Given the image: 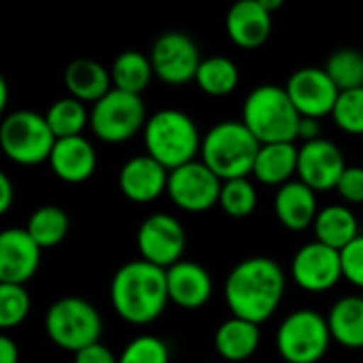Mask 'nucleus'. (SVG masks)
Returning <instances> with one entry per match:
<instances>
[{
  "instance_id": "nucleus-7",
  "label": "nucleus",
  "mask_w": 363,
  "mask_h": 363,
  "mask_svg": "<svg viewBox=\"0 0 363 363\" xmlns=\"http://www.w3.org/2000/svg\"><path fill=\"white\" fill-rule=\"evenodd\" d=\"M147 106L140 94L113 87L89 108V128L102 143L117 145L134 138L147 123Z\"/></svg>"
},
{
  "instance_id": "nucleus-30",
  "label": "nucleus",
  "mask_w": 363,
  "mask_h": 363,
  "mask_svg": "<svg viewBox=\"0 0 363 363\" xmlns=\"http://www.w3.org/2000/svg\"><path fill=\"white\" fill-rule=\"evenodd\" d=\"M26 230L40 249H51L68 236L70 219L60 206H40L30 215Z\"/></svg>"
},
{
  "instance_id": "nucleus-36",
  "label": "nucleus",
  "mask_w": 363,
  "mask_h": 363,
  "mask_svg": "<svg viewBox=\"0 0 363 363\" xmlns=\"http://www.w3.org/2000/svg\"><path fill=\"white\" fill-rule=\"evenodd\" d=\"M340 259H342V277L363 289V236L359 234L351 245H347L340 251Z\"/></svg>"
},
{
  "instance_id": "nucleus-12",
  "label": "nucleus",
  "mask_w": 363,
  "mask_h": 363,
  "mask_svg": "<svg viewBox=\"0 0 363 363\" xmlns=\"http://www.w3.org/2000/svg\"><path fill=\"white\" fill-rule=\"evenodd\" d=\"M136 245L145 262H151L168 270L170 266L181 262L187 245V234L177 217L166 213H155L140 223L136 234Z\"/></svg>"
},
{
  "instance_id": "nucleus-18",
  "label": "nucleus",
  "mask_w": 363,
  "mask_h": 363,
  "mask_svg": "<svg viewBox=\"0 0 363 363\" xmlns=\"http://www.w3.org/2000/svg\"><path fill=\"white\" fill-rule=\"evenodd\" d=\"M225 32L240 49H259L272 34V13L257 0H236L225 15Z\"/></svg>"
},
{
  "instance_id": "nucleus-22",
  "label": "nucleus",
  "mask_w": 363,
  "mask_h": 363,
  "mask_svg": "<svg viewBox=\"0 0 363 363\" xmlns=\"http://www.w3.org/2000/svg\"><path fill=\"white\" fill-rule=\"evenodd\" d=\"M64 87L68 89V96L85 104H94L113 89L111 68H104L100 62L89 57L72 60L64 70Z\"/></svg>"
},
{
  "instance_id": "nucleus-14",
  "label": "nucleus",
  "mask_w": 363,
  "mask_h": 363,
  "mask_svg": "<svg viewBox=\"0 0 363 363\" xmlns=\"http://www.w3.org/2000/svg\"><path fill=\"white\" fill-rule=\"evenodd\" d=\"M291 277L298 287L311 294L330 291L342 277V259L340 251L315 240L304 245L294 262H291Z\"/></svg>"
},
{
  "instance_id": "nucleus-43",
  "label": "nucleus",
  "mask_w": 363,
  "mask_h": 363,
  "mask_svg": "<svg viewBox=\"0 0 363 363\" xmlns=\"http://www.w3.org/2000/svg\"><path fill=\"white\" fill-rule=\"evenodd\" d=\"M6 102H9V89H6V81L0 79V111L6 108Z\"/></svg>"
},
{
  "instance_id": "nucleus-34",
  "label": "nucleus",
  "mask_w": 363,
  "mask_h": 363,
  "mask_svg": "<svg viewBox=\"0 0 363 363\" xmlns=\"http://www.w3.org/2000/svg\"><path fill=\"white\" fill-rule=\"evenodd\" d=\"M30 313V296L23 285L0 283V328H17Z\"/></svg>"
},
{
  "instance_id": "nucleus-42",
  "label": "nucleus",
  "mask_w": 363,
  "mask_h": 363,
  "mask_svg": "<svg viewBox=\"0 0 363 363\" xmlns=\"http://www.w3.org/2000/svg\"><path fill=\"white\" fill-rule=\"evenodd\" d=\"M268 13H277L283 4H285V0H257Z\"/></svg>"
},
{
  "instance_id": "nucleus-17",
  "label": "nucleus",
  "mask_w": 363,
  "mask_h": 363,
  "mask_svg": "<svg viewBox=\"0 0 363 363\" xmlns=\"http://www.w3.org/2000/svg\"><path fill=\"white\" fill-rule=\"evenodd\" d=\"M168 179H170V170L145 153V155L130 157L121 166L119 189L128 200L136 204H149L157 200L164 191H168Z\"/></svg>"
},
{
  "instance_id": "nucleus-6",
  "label": "nucleus",
  "mask_w": 363,
  "mask_h": 363,
  "mask_svg": "<svg viewBox=\"0 0 363 363\" xmlns=\"http://www.w3.org/2000/svg\"><path fill=\"white\" fill-rule=\"evenodd\" d=\"M55 134L51 132L47 117L36 111H13L2 119L0 147L4 155L19 166H36L49 162L55 147Z\"/></svg>"
},
{
  "instance_id": "nucleus-29",
  "label": "nucleus",
  "mask_w": 363,
  "mask_h": 363,
  "mask_svg": "<svg viewBox=\"0 0 363 363\" xmlns=\"http://www.w3.org/2000/svg\"><path fill=\"white\" fill-rule=\"evenodd\" d=\"M47 123L55 138H68V136H83V130L89 125V108L85 102L66 96L57 98L45 113Z\"/></svg>"
},
{
  "instance_id": "nucleus-1",
  "label": "nucleus",
  "mask_w": 363,
  "mask_h": 363,
  "mask_svg": "<svg viewBox=\"0 0 363 363\" xmlns=\"http://www.w3.org/2000/svg\"><path fill=\"white\" fill-rule=\"evenodd\" d=\"M285 294V272L270 257H249L240 262L225 281V302L234 317L264 323Z\"/></svg>"
},
{
  "instance_id": "nucleus-9",
  "label": "nucleus",
  "mask_w": 363,
  "mask_h": 363,
  "mask_svg": "<svg viewBox=\"0 0 363 363\" xmlns=\"http://www.w3.org/2000/svg\"><path fill=\"white\" fill-rule=\"evenodd\" d=\"M332 340L328 319L311 308L291 313L277 332V349L287 363H317Z\"/></svg>"
},
{
  "instance_id": "nucleus-19",
  "label": "nucleus",
  "mask_w": 363,
  "mask_h": 363,
  "mask_svg": "<svg viewBox=\"0 0 363 363\" xmlns=\"http://www.w3.org/2000/svg\"><path fill=\"white\" fill-rule=\"evenodd\" d=\"M168 279V296L181 308L194 311L204 306L213 296V279L211 274L196 262L181 259L166 270Z\"/></svg>"
},
{
  "instance_id": "nucleus-39",
  "label": "nucleus",
  "mask_w": 363,
  "mask_h": 363,
  "mask_svg": "<svg viewBox=\"0 0 363 363\" xmlns=\"http://www.w3.org/2000/svg\"><path fill=\"white\" fill-rule=\"evenodd\" d=\"M298 138H302L304 143L321 138L319 119H315V117H302L300 119V128H298Z\"/></svg>"
},
{
  "instance_id": "nucleus-10",
  "label": "nucleus",
  "mask_w": 363,
  "mask_h": 363,
  "mask_svg": "<svg viewBox=\"0 0 363 363\" xmlns=\"http://www.w3.org/2000/svg\"><path fill=\"white\" fill-rule=\"evenodd\" d=\"M149 57L155 79L170 87H183L196 81V72L204 60L196 40L181 30H168L160 34L151 45Z\"/></svg>"
},
{
  "instance_id": "nucleus-37",
  "label": "nucleus",
  "mask_w": 363,
  "mask_h": 363,
  "mask_svg": "<svg viewBox=\"0 0 363 363\" xmlns=\"http://www.w3.org/2000/svg\"><path fill=\"white\" fill-rule=\"evenodd\" d=\"M336 191L342 200L351 204H363V168L362 166H347L342 172Z\"/></svg>"
},
{
  "instance_id": "nucleus-24",
  "label": "nucleus",
  "mask_w": 363,
  "mask_h": 363,
  "mask_svg": "<svg viewBox=\"0 0 363 363\" xmlns=\"http://www.w3.org/2000/svg\"><path fill=\"white\" fill-rule=\"evenodd\" d=\"M262 340L259 325L240 317H232L223 321L215 332V351L228 362H245L249 359Z\"/></svg>"
},
{
  "instance_id": "nucleus-15",
  "label": "nucleus",
  "mask_w": 363,
  "mask_h": 363,
  "mask_svg": "<svg viewBox=\"0 0 363 363\" xmlns=\"http://www.w3.org/2000/svg\"><path fill=\"white\" fill-rule=\"evenodd\" d=\"M347 170L340 147L328 138L308 140L298 153V177L315 191H330L338 187L342 172Z\"/></svg>"
},
{
  "instance_id": "nucleus-13",
  "label": "nucleus",
  "mask_w": 363,
  "mask_h": 363,
  "mask_svg": "<svg viewBox=\"0 0 363 363\" xmlns=\"http://www.w3.org/2000/svg\"><path fill=\"white\" fill-rule=\"evenodd\" d=\"M285 89L302 117H328L332 115L340 89L330 79L325 68L304 66L289 74Z\"/></svg>"
},
{
  "instance_id": "nucleus-40",
  "label": "nucleus",
  "mask_w": 363,
  "mask_h": 363,
  "mask_svg": "<svg viewBox=\"0 0 363 363\" xmlns=\"http://www.w3.org/2000/svg\"><path fill=\"white\" fill-rule=\"evenodd\" d=\"M11 204H13V183H11V179L2 172V174H0V213H2V215L9 213Z\"/></svg>"
},
{
  "instance_id": "nucleus-23",
  "label": "nucleus",
  "mask_w": 363,
  "mask_h": 363,
  "mask_svg": "<svg viewBox=\"0 0 363 363\" xmlns=\"http://www.w3.org/2000/svg\"><path fill=\"white\" fill-rule=\"evenodd\" d=\"M298 153L296 143H268L259 147L253 177L270 187H281L298 174Z\"/></svg>"
},
{
  "instance_id": "nucleus-20",
  "label": "nucleus",
  "mask_w": 363,
  "mask_h": 363,
  "mask_svg": "<svg viewBox=\"0 0 363 363\" xmlns=\"http://www.w3.org/2000/svg\"><path fill=\"white\" fill-rule=\"evenodd\" d=\"M96 149L85 136L57 138L49 157L55 177L70 185L87 181L96 170Z\"/></svg>"
},
{
  "instance_id": "nucleus-11",
  "label": "nucleus",
  "mask_w": 363,
  "mask_h": 363,
  "mask_svg": "<svg viewBox=\"0 0 363 363\" xmlns=\"http://www.w3.org/2000/svg\"><path fill=\"white\" fill-rule=\"evenodd\" d=\"M223 181L200 160L170 170L168 196L187 213H204L219 204Z\"/></svg>"
},
{
  "instance_id": "nucleus-33",
  "label": "nucleus",
  "mask_w": 363,
  "mask_h": 363,
  "mask_svg": "<svg viewBox=\"0 0 363 363\" xmlns=\"http://www.w3.org/2000/svg\"><path fill=\"white\" fill-rule=\"evenodd\" d=\"M334 119V123L353 136H362L363 134V87L357 89H347L340 91L336 106L330 115Z\"/></svg>"
},
{
  "instance_id": "nucleus-41",
  "label": "nucleus",
  "mask_w": 363,
  "mask_h": 363,
  "mask_svg": "<svg viewBox=\"0 0 363 363\" xmlns=\"http://www.w3.org/2000/svg\"><path fill=\"white\" fill-rule=\"evenodd\" d=\"M0 363H19L17 345L9 336H2L0 338Z\"/></svg>"
},
{
  "instance_id": "nucleus-5",
  "label": "nucleus",
  "mask_w": 363,
  "mask_h": 363,
  "mask_svg": "<svg viewBox=\"0 0 363 363\" xmlns=\"http://www.w3.org/2000/svg\"><path fill=\"white\" fill-rule=\"evenodd\" d=\"M262 143L242 121H221L202 138V162L221 179H242L253 174Z\"/></svg>"
},
{
  "instance_id": "nucleus-31",
  "label": "nucleus",
  "mask_w": 363,
  "mask_h": 363,
  "mask_svg": "<svg viewBox=\"0 0 363 363\" xmlns=\"http://www.w3.org/2000/svg\"><path fill=\"white\" fill-rule=\"evenodd\" d=\"M323 68L340 91L363 87V53L359 49H336Z\"/></svg>"
},
{
  "instance_id": "nucleus-28",
  "label": "nucleus",
  "mask_w": 363,
  "mask_h": 363,
  "mask_svg": "<svg viewBox=\"0 0 363 363\" xmlns=\"http://www.w3.org/2000/svg\"><path fill=\"white\" fill-rule=\"evenodd\" d=\"M238 81H240V72L234 60L225 55H211L202 60L194 83L206 96L223 98V96H230L238 87Z\"/></svg>"
},
{
  "instance_id": "nucleus-2",
  "label": "nucleus",
  "mask_w": 363,
  "mask_h": 363,
  "mask_svg": "<svg viewBox=\"0 0 363 363\" xmlns=\"http://www.w3.org/2000/svg\"><path fill=\"white\" fill-rule=\"evenodd\" d=\"M168 302L166 270L151 262H128L111 281V304L115 313L132 325L153 323Z\"/></svg>"
},
{
  "instance_id": "nucleus-38",
  "label": "nucleus",
  "mask_w": 363,
  "mask_h": 363,
  "mask_svg": "<svg viewBox=\"0 0 363 363\" xmlns=\"http://www.w3.org/2000/svg\"><path fill=\"white\" fill-rule=\"evenodd\" d=\"M74 363H119V359L108 347H104L102 342H94L74 353Z\"/></svg>"
},
{
  "instance_id": "nucleus-27",
  "label": "nucleus",
  "mask_w": 363,
  "mask_h": 363,
  "mask_svg": "<svg viewBox=\"0 0 363 363\" xmlns=\"http://www.w3.org/2000/svg\"><path fill=\"white\" fill-rule=\"evenodd\" d=\"M155 72H153L151 57L136 49L121 51L111 64L113 87L130 91V94H143L149 87Z\"/></svg>"
},
{
  "instance_id": "nucleus-35",
  "label": "nucleus",
  "mask_w": 363,
  "mask_h": 363,
  "mask_svg": "<svg viewBox=\"0 0 363 363\" xmlns=\"http://www.w3.org/2000/svg\"><path fill=\"white\" fill-rule=\"evenodd\" d=\"M119 363H170V351L157 336H138L123 349Z\"/></svg>"
},
{
  "instance_id": "nucleus-26",
  "label": "nucleus",
  "mask_w": 363,
  "mask_h": 363,
  "mask_svg": "<svg viewBox=\"0 0 363 363\" xmlns=\"http://www.w3.org/2000/svg\"><path fill=\"white\" fill-rule=\"evenodd\" d=\"M332 338L345 349H363V298L347 296L328 315Z\"/></svg>"
},
{
  "instance_id": "nucleus-21",
  "label": "nucleus",
  "mask_w": 363,
  "mask_h": 363,
  "mask_svg": "<svg viewBox=\"0 0 363 363\" xmlns=\"http://www.w3.org/2000/svg\"><path fill=\"white\" fill-rule=\"evenodd\" d=\"M317 191L311 189L306 183L289 181L279 187L274 196V213L277 219L289 232H304L317 219Z\"/></svg>"
},
{
  "instance_id": "nucleus-16",
  "label": "nucleus",
  "mask_w": 363,
  "mask_h": 363,
  "mask_svg": "<svg viewBox=\"0 0 363 363\" xmlns=\"http://www.w3.org/2000/svg\"><path fill=\"white\" fill-rule=\"evenodd\" d=\"M40 251L26 228L4 230L0 234V283L26 285L40 266Z\"/></svg>"
},
{
  "instance_id": "nucleus-4",
  "label": "nucleus",
  "mask_w": 363,
  "mask_h": 363,
  "mask_svg": "<svg viewBox=\"0 0 363 363\" xmlns=\"http://www.w3.org/2000/svg\"><path fill=\"white\" fill-rule=\"evenodd\" d=\"M202 138L191 115L179 108H162L153 113L143 130L147 155L168 170L196 160L202 151Z\"/></svg>"
},
{
  "instance_id": "nucleus-32",
  "label": "nucleus",
  "mask_w": 363,
  "mask_h": 363,
  "mask_svg": "<svg viewBox=\"0 0 363 363\" xmlns=\"http://www.w3.org/2000/svg\"><path fill=\"white\" fill-rule=\"evenodd\" d=\"M219 206L223 208L225 215H230V217H234V219H245V217H249V215L255 211V206H257V191H255V185H253L247 177L223 181Z\"/></svg>"
},
{
  "instance_id": "nucleus-3",
  "label": "nucleus",
  "mask_w": 363,
  "mask_h": 363,
  "mask_svg": "<svg viewBox=\"0 0 363 363\" xmlns=\"http://www.w3.org/2000/svg\"><path fill=\"white\" fill-rule=\"evenodd\" d=\"M302 115L281 85L264 83L249 91L242 104V123L262 143H296Z\"/></svg>"
},
{
  "instance_id": "nucleus-8",
  "label": "nucleus",
  "mask_w": 363,
  "mask_h": 363,
  "mask_svg": "<svg viewBox=\"0 0 363 363\" xmlns=\"http://www.w3.org/2000/svg\"><path fill=\"white\" fill-rule=\"evenodd\" d=\"M45 332L53 345L77 353L94 342H100L102 319L89 302L68 296L49 306L45 315Z\"/></svg>"
},
{
  "instance_id": "nucleus-25",
  "label": "nucleus",
  "mask_w": 363,
  "mask_h": 363,
  "mask_svg": "<svg viewBox=\"0 0 363 363\" xmlns=\"http://www.w3.org/2000/svg\"><path fill=\"white\" fill-rule=\"evenodd\" d=\"M313 228H315L317 240L336 249V251H342L347 245H351L359 236L357 217L353 215L351 208L340 206V204H332V206L321 208L317 213Z\"/></svg>"
}]
</instances>
